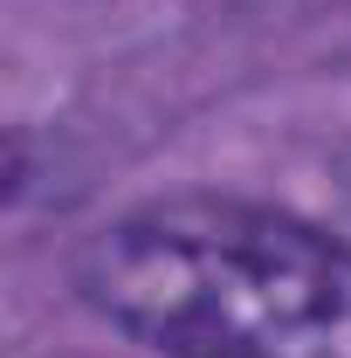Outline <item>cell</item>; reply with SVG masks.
I'll use <instances>...</instances> for the list:
<instances>
[{
  "mask_svg": "<svg viewBox=\"0 0 351 358\" xmlns=\"http://www.w3.org/2000/svg\"><path fill=\"white\" fill-rule=\"evenodd\" d=\"M76 282L166 358H351V248L248 200H152L96 227Z\"/></svg>",
  "mask_w": 351,
  "mask_h": 358,
  "instance_id": "1",
  "label": "cell"
}]
</instances>
